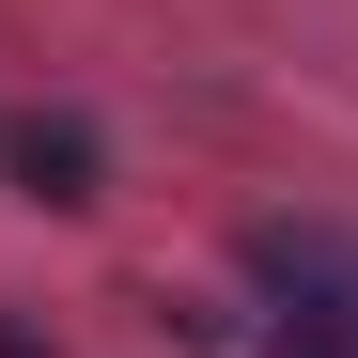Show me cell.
Masks as SVG:
<instances>
[{"label": "cell", "mask_w": 358, "mask_h": 358, "mask_svg": "<svg viewBox=\"0 0 358 358\" xmlns=\"http://www.w3.org/2000/svg\"><path fill=\"white\" fill-rule=\"evenodd\" d=\"M250 280L280 296V327L358 358V234H250Z\"/></svg>", "instance_id": "6da1fadb"}, {"label": "cell", "mask_w": 358, "mask_h": 358, "mask_svg": "<svg viewBox=\"0 0 358 358\" xmlns=\"http://www.w3.org/2000/svg\"><path fill=\"white\" fill-rule=\"evenodd\" d=\"M16 171L47 203H94V125H47V109H31V125H16Z\"/></svg>", "instance_id": "7a4b0ae2"}, {"label": "cell", "mask_w": 358, "mask_h": 358, "mask_svg": "<svg viewBox=\"0 0 358 358\" xmlns=\"http://www.w3.org/2000/svg\"><path fill=\"white\" fill-rule=\"evenodd\" d=\"M0 358H47V343H16V327H0Z\"/></svg>", "instance_id": "3957f363"}]
</instances>
